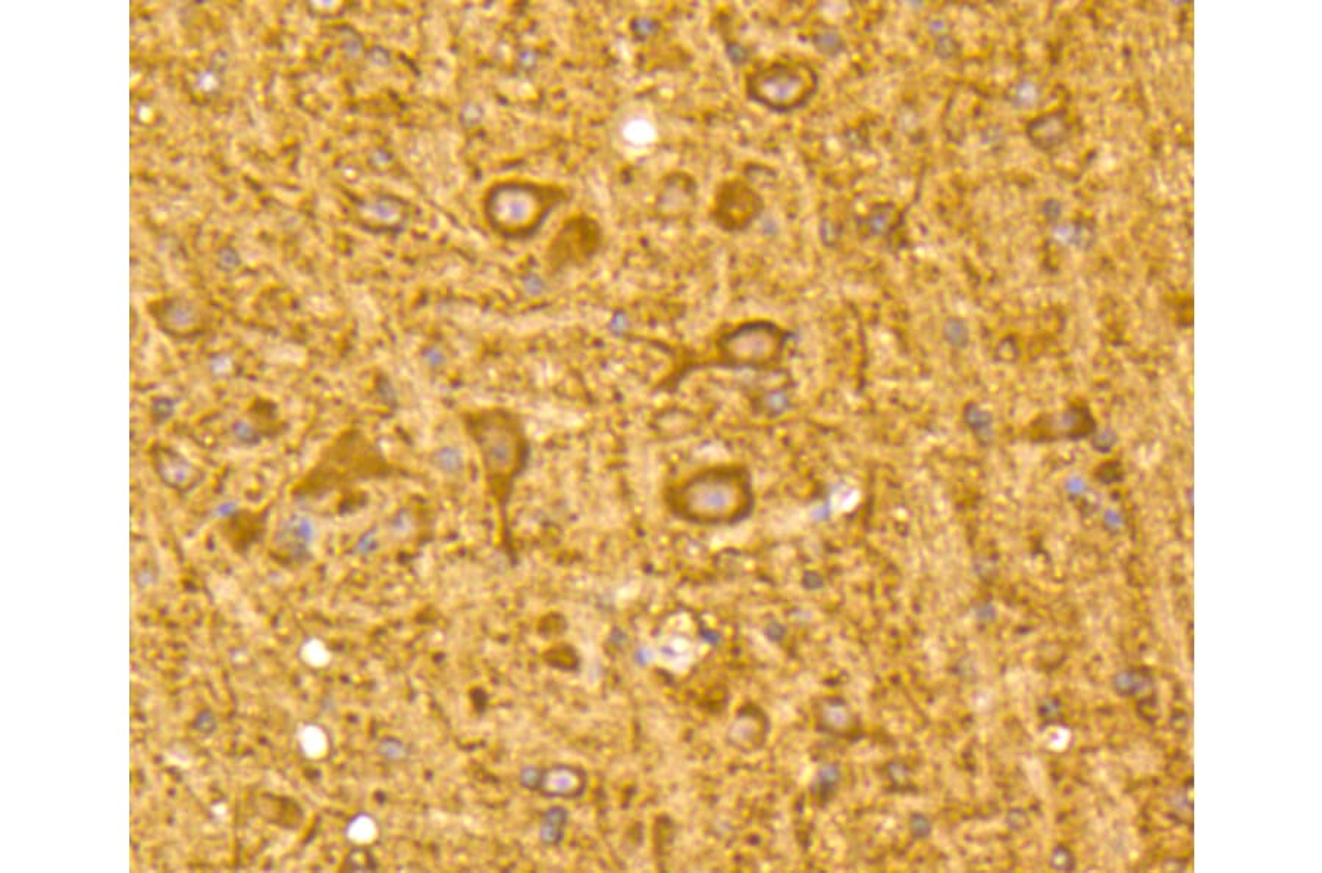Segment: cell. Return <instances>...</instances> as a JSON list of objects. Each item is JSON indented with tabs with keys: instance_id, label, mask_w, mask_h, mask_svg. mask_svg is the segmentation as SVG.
<instances>
[{
	"instance_id": "obj_1",
	"label": "cell",
	"mask_w": 1322,
	"mask_h": 873,
	"mask_svg": "<svg viewBox=\"0 0 1322 873\" xmlns=\"http://www.w3.org/2000/svg\"><path fill=\"white\" fill-rule=\"evenodd\" d=\"M663 505L673 518L686 524L729 527L753 512V484L744 466L714 463L667 484Z\"/></svg>"
},
{
	"instance_id": "obj_2",
	"label": "cell",
	"mask_w": 1322,
	"mask_h": 873,
	"mask_svg": "<svg viewBox=\"0 0 1322 873\" xmlns=\"http://www.w3.org/2000/svg\"><path fill=\"white\" fill-rule=\"evenodd\" d=\"M468 427L481 455L487 483L504 512L516 481L531 458V446L522 422L515 413L493 409L473 415Z\"/></svg>"
},
{
	"instance_id": "obj_3",
	"label": "cell",
	"mask_w": 1322,
	"mask_h": 873,
	"mask_svg": "<svg viewBox=\"0 0 1322 873\" xmlns=\"http://www.w3.org/2000/svg\"><path fill=\"white\" fill-rule=\"evenodd\" d=\"M816 71L803 62L778 61L747 77V95L776 112L805 105L816 92Z\"/></svg>"
},
{
	"instance_id": "obj_4",
	"label": "cell",
	"mask_w": 1322,
	"mask_h": 873,
	"mask_svg": "<svg viewBox=\"0 0 1322 873\" xmlns=\"http://www.w3.org/2000/svg\"><path fill=\"white\" fill-rule=\"evenodd\" d=\"M782 333L769 322H745L716 340L717 365L758 368L780 353Z\"/></svg>"
},
{
	"instance_id": "obj_5",
	"label": "cell",
	"mask_w": 1322,
	"mask_h": 873,
	"mask_svg": "<svg viewBox=\"0 0 1322 873\" xmlns=\"http://www.w3.org/2000/svg\"><path fill=\"white\" fill-rule=\"evenodd\" d=\"M560 197L559 190L535 184H507L497 194L496 217L513 236H525L540 227Z\"/></svg>"
},
{
	"instance_id": "obj_6",
	"label": "cell",
	"mask_w": 1322,
	"mask_h": 873,
	"mask_svg": "<svg viewBox=\"0 0 1322 873\" xmlns=\"http://www.w3.org/2000/svg\"><path fill=\"white\" fill-rule=\"evenodd\" d=\"M760 199L750 187L739 181L723 184L716 194L711 217L726 231L744 230L757 218Z\"/></svg>"
},
{
	"instance_id": "obj_7",
	"label": "cell",
	"mask_w": 1322,
	"mask_h": 873,
	"mask_svg": "<svg viewBox=\"0 0 1322 873\" xmlns=\"http://www.w3.org/2000/svg\"><path fill=\"white\" fill-rule=\"evenodd\" d=\"M695 196H697V186L692 178L685 174H672L661 187L659 200L660 212L664 215H678L688 212L694 205Z\"/></svg>"
},
{
	"instance_id": "obj_8",
	"label": "cell",
	"mask_w": 1322,
	"mask_h": 873,
	"mask_svg": "<svg viewBox=\"0 0 1322 873\" xmlns=\"http://www.w3.org/2000/svg\"><path fill=\"white\" fill-rule=\"evenodd\" d=\"M299 741L303 753H305L307 757H310V759H319V757H322L327 753V734H325L324 729L316 727V725H307V727L303 728L302 731H300Z\"/></svg>"
},
{
	"instance_id": "obj_9",
	"label": "cell",
	"mask_w": 1322,
	"mask_h": 873,
	"mask_svg": "<svg viewBox=\"0 0 1322 873\" xmlns=\"http://www.w3.org/2000/svg\"><path fill=\"white\" fill-rule=\"evenodd\" d=\"M377 822L371 816L360 815L347 828V838L355 844H369L377 838Z\"/></svg>"
},
{
	"instance_id": "obj_10",
	"label": "cell",
	"mask_w": 1322,
	"mask_h": 873,
	"mask_svg": "<svg viewBox=\"0 0 1322 873\" xmlns=\"http://www.w3.org/2000/svg\"><path fill=\"white\" fill-rule=\"evenodd\" d=\"M302 657L307 665L321 668V666H325L330 662L331 656L325 644L313 638V640L306 641L305 646L302 647Z\"/></svg>"
},
{
	"instance_id": "obj_11",
	"label": "cell",
	"mask_w": 1322,
	"mask_h": 873,
	"mask_svg": "<svg viewBox=\"0 0 1322 873\" xmlns=\"http://www.w3.org/2000/svg\"><path fill=\"white\" fill-rule=\"evenodd\" d=\"M435 462L447 474H459L463 469V455L456 447H441L435 455Z\"/></svg>"
},
{
	"instance_id": "obj_12",
	"label": "cell",
	"mask_w": 1322,
	"mask_h": 873,
	"mask_svg": "<svg viewBox=\"0 0 1322 873\" xmlns=\"http://www.w3.org/2000/svg\"><path fill=\"white\" fill-rule=\"evenodd\" d=\"M911 829L917 837H927L930 834V824L924 816L916 815L911 819Z\"/></svg>"
},
{
	"instance_id": "obj_13",
	"label": "cell",
	"mask_w": 1322,
	"mask_h": 873,
	"mask_svg": "<svg viewBox=\"0 0 1322 873\" xmlns=\"http://www.w3.org/2000/svg\"><path fill=\"white\" fill-rule=\"evenodd\" d=\"M946 331H948L949 336H952V340L963 341L966 339V331H964L963 325H961L960 322L952 321L951 324H948V327H946Z\"/></svg>"
}]
</instances>
